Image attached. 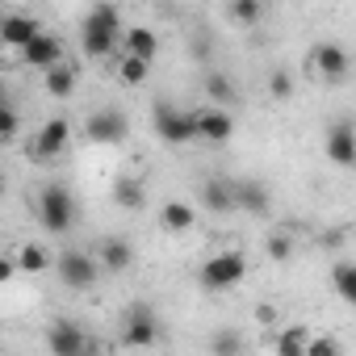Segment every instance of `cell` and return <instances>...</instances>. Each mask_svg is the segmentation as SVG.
Here are the masks:
<instances>
[{"mask_svg": "<svg viewBox=\"0 0 356 356\" xmlns=\"http://www.w3.org/2000/svg\"><path fill=\"white\" fill-rule=\"evenodd\" d=\"M76 197H72V189L67 185H47L42 193H38V222H42V231H51V235H67L72 227H76Z\"/></svg>", "mask_w": 356, "mask_h": 356, "instance_id": "1", "label": "cell"}, {"mask_svg": "<svg viewBox=\"0 0 356 356\" xmlns=\"http://www.w3.org/2000/svg\"><path fill=\"white\" fill-rule=\"evenodd\" d=\"M243 277H248V256L239 252V248H227V252H214L206 264H202V273H197V281H202V289H210V293H222V289H235V285H243Z\"/></svg>", "mask_w": 356, "mask_h": 356, "instance_id": "2", "label": "cell"}, {"mask_svg": "<svg viewBox=\"0 0 356 356\" xmlns=\"http://www.w3.org/2000/svg\"><path fill=\"white\" fill-rule=\"evenodd\" d=\"M306 67H310V76L318 80V84H343L348 80V72H352V55L339 47V42H314L310 47V55H306Z\"/></svg>", "mask_w": 356, "mask_h": 356, "instance_id": "3", "label": "cell"}, {"mask_svg": "<svg viewBox=\"0 0 356 356\" xmlns=\"http://www.w3.org/2000/svg\"><path fill=\"white\" fill-rule=\"evenodd\" d=\"M55 273H59V281H63L67 289L84 293V289L97 285V277H101L105 268H101L97 256H88V252H80V248H63V252L55 256Z\"/></svg>", "mask_w": 356, "mask_h": 356, "instance_id": "4", "label": "cell"}, {"mask_svg": "<svg viewBox=\"0 0 356 356\" xmlns=\"http://www.w3.org/2000/svg\"><path fill=\"white\" fill-rule=\"evenodd\" d=\"M151 126H155L159 143H168V147H185V143L197 138V122H193V113L176 109V105H168V101H155V109H151Z\"/></svg>", "mask_w": 356, "mask_h": 356, "instance_id": "5", "label": "cell"}, {"mask_svg": "<svg viewBox=\"0 0 356 356\" xmlns=\"http://www.w3.org/2000/svg\"><path fill=\"white\" fill-rule=\"evenodd\" d=\"M67 151H72V122L67 118H47L38 126V134L30 138V159H38V163H51Z\"/></svg>", "mask_w": 356, "mask_h": 356, "instance_id": "6", "label": "cell"}, {"mask_svg": "<svg viewBox=\"0 0 356 356\" xmlns=\"http://www.w3.org/2000/svg\"><path fill=\"white\" fill-rule=\"evenodd\" d=\"M159 343V318L147 302L126 306L122 314V348H155Z\"/></svg>", "mask_w": 356, "mask_h": 356, "instance_id": "7", "label": "cell"}, {"mask_svg": "<svg viewBox=\"0 0 356 356\" xmlns=\"http://www.w3.org/2000/svg\"><path fill=\"white\" fill-rule=\"evenodd\" d=\"M84 134H88V143L118 147V143H126L130 122H126V113H122V109H97V113L84 122Z\"/></svg>", "mask_w": 356, "mask_h": 356, "instance_id": "8", "label": "cell"}, {"mask_svg": "<svg viewBox=\"0 0 356 356\" xmlns=\"http://www.w3.org/2000/svg\"><path fill=\"white\" fill-rule=\"evenodd\" d=\"M193 122H197V138L202 143H227V138H235V113H231V105L193 109Z\"/></svg>", "mask_w": 356, "mask_h": 356, "instance_id": "9", "label": "cell"}, {"mask_svg": "<svg viewBox=\"0 0 356 356\" xmlns=\"http://www.w3.org/2000/svg\"><path fill=\"white\" fill-rule=\"evenodd\" d=\"M47 352H51V356H84V352H88V335L80 331V323L55 318V323L47 327Z\"/></svg>", "mask_w": 356, "mask_h": 356, "instance_id": "10", "label": "cell"}, {"mask_svg": "<svg viewBox=\"0 0 356 356\" xmlns=\"http://www.w3.org/2000/svg\"><path fill=\"white\" fill-rule=\"evenodd\" d=\"M323 151H327V159H331L335 168H352V163H356V126H352V122H331Z\"/></svg>", "mask_w": 356, "mask_h": 356, "instance_id": "11", "label": "cell"}, {"mask_svg": "<svg viewBox=\"0 0 356 356\" xmlns=\"http://www.w3.org/2000/svg\"><path fill=\"white\" fill-rule=\"evenodd\" d=\"M17 55H22V63L34 67V72H47V67H55L59 59H67V55H63V42H59L55 34H47V30H42L30 47H22Z\"/></svg>", "mask_w": 356, "mask_h": 356, "instance_id": "12", "label": "cell"}, {"mask_svg": "<svg viewBox=\"0 0 356 356\" xmlns=\"http://www.w3.org/2000/svg\"><path fill=\"white\" fill-rule=\"evenodd\" d=\"M97 260H101L105 273H130L134 268V243L122 239V235H105L97 243Z\"/></svg>", "mask_w": 356, "mask_h": 356, "instance_id": "13", "label": "cell"}, {"mask_svg": "<svg viewBox=\"0 0 356 356\" xmlns=\"http://www.w3.org/2000/svg\"><path fill=\"white\" fill-rule=\"evenodd\" d=\"M38 34H42V26H38V17H30V13H9L5 26H0V42H5L9 51L30 47Z\"/></svg>", "mask_w": 356, "mask_h": 356, "instance_id": "14", "label": "cell"}, {"mask_svg": "<svg viewBox=\"0 0 356 356\" xmlns=\"http://www.w3.org/2000/svg\"><path fill=\"white\" fill-rule=\"evenodd\" d=\"M118 47H122V34H113V30H101V26H88V22H80V51H84L88 59H105V55H118Z\"/></svg>", "mask_w": 356, "mask_h": 356, "instance_id": "15", "label": "cell"}, {"mask_svg": "<svg viewBox=\"0 0 356 356\" xmlns=\"http://www.w3.org/2000/svg\"><path fill=\"white\" fill-rule=\"evenodd\" d=\"M202 210H210V214H235L239 210L235 181H218V176H210V181L202 185Z\"/></svg>", "mask_w": 356, "mask_h": 356, "instance_id": "16", "label": "cell"}, {"mask_svg": "<svg viewBox=\"0 0 356 356\" xmlns=\"http://www.w3.org/2000/svg\"><path fill=\"white\" fill-rule=\"evenodd\" d=\"M76 84H80V72H76V63H67V59H59L55 67L42 72V88H47V97H55V101H67V97L76 92Z\"/></svg>", "mask_w": 356, "mask_h": 356, "instance_id": "17", "label": "cell"}, {"mask_svg": "<svg viewBox=\"0 0 356 356\" xmlns=\"http://www.w3.org/2000/svg\"><path fill=\"white\" fill-rule=\"evenodd\" d=\"M235 202L243 214H268L273 210V193L260 181H235Z\"/></svg>", "mask_w": 356, "mask_h": 356, "instance_id": "18", "label": "cell"}, {"mask_svg": "<svg viewBox=\"0 0 356 356\" xmlns=\"http://www.w3.org/2000/svg\"><path fill=\"white\" fill-rule=\"evenodd\" d=\"M193 222H197V210H193L189 202H163L159 227H163L168 235H185V231H193Z\"/></svg>", "mask_w": 356, "mask_h": 356, "instance_id": "19", "label": "cell"}, {"mask_svg": "<svg viewBox=\"0 0 356 356\" xmlns=\"http://www.w3.org/2000/svg\"><path fill=\"white\" fill-rule=\"evenodd\" d=\"M122 51L126 55H143V59H155L159 55V34L151 26H130L122 34Z\"/></svg>", "mask_w": 356, "mask_h": 356, "instance_id": "20", "label": "cell"}, {"mask_svg": "<svg viewBox=\"0 0 356 356\" xmlns=\"http://www.w3.org/2000/svg\"><path fill=\"white\" fill-rule=\"evenodd\" d=\"M202 92H206L214 105H235V101H239L235 80H231V76H222V72H206V76H202Z\"/></svg>", "mask_w": 356, "mask_h": 356, "instance_id": "21", "label": "cell"}, {"mask_svg": "<svg viewBox=\"0 0 356 356\" xmlns=\"http://www.w3.org/2000/svg\"><path fill=\"white\" fill-rule=\"evenodd\" d=\"M13 256H17L22 273H30V277H34V273H47V268L55 264V252H51V248H42V243H22Z\"/></svg>", "mask_w": 356, "mask_h": 356, "instance_id": "22", "label": "cell"}, {"mask_svg": "<svg viewBox=\"0 0 356 356\" xmlns=\"http://www.w3.org/2000/svg\"><path fill=\"white\" fill-rule=\"evenodd\" d=\"M331 289H335L339 302L356 306V260H339V264L331 268Z\"/></svg>", "mask_w": 356, "mask_h": 356, "instance_id": "23", "label": "cell"}, {"mask_svg": "<svg viewBox=\"0 0 356 356\" xmlns=\"http://www.w3.org/2000/svg\"><path fill=\"white\" fill-rule=\"evenodd\" d=\"M118 76H122V84H143L147 76H151V59H143V55H118Z\"/></svg>", "mask_w": 356, "mask_h": 356, "instance_id": "24", "label": "cell"}, {"mask_svg": "<svg viewBox=\"0 0 356 356\" xmlns=\"http://www.w3.org/2000/svg\"><path fill=\"white\" fill-rule=\"evenodd\" d=\"M113 202H118L122 210H143V202H147V197H143V185H138V181L122 176V181L113 185Z\"/></svg>", "mask_w": 356, "mask_h": 356, "instance_id": "25", "label": "cell"}, {"mask_svg": "<svg viewBox=\"0 0 356 356\" xmlns=\"http://www.w3.org/2000/svg\"><path fill=\"white\" fill-rule=\"evenodd\" d=\"M306 343H310V335H306V327H289V331H281L277 335V352L281 356H306Z\"/></svg>", "mask_w": 356, "mask_h": 356, "instance_id": "26", "label": "cell"}, {"mask_svg": "<svg viewBox=\"0 0 356 356\" xmlns=\"http://www.w3.org/2000/svg\"><path fill=\"white\" fill-rule=\"evenodd\" d=\"M264 17V0H231V22L235 26H256Z\"/></svg>", "mask_w": 356, "mask_h": 356, "instance_id": "27", "label": "cell"}, {"mask_svg": "<svg viewBox=\"0 0 356 356\" xmlns=\"http://www.w3.org/2000/svg\"><path fill=\"white\" fill-rule=\"evenodd\" d=\"M293 76L285 72V67H277V72H268V97H277V101H289L293 97Z\"/></svg>", "mask_w": 356, "mask_h": 356, "instance_id": "28", "label": "cell"}, {"mask_svg": "<svg viewBox=\"0 0 356 356\" xmlns=\"http://www.w3.org/2000/svg\"><path fill=\"white\" fill-rule=\"evenodd\" d=\"M264 252H268V260L285 264V260L293 256V239H289V235H268V239H264Z\"/></svg>", "mask_w": 356, "mask_h": 356, "instance_id": "29", "label": "cell"}, {"mask_svg": "<svg viewBox=\"0 0 356 356\" xmlns=\"http://www.w3.org/2000/svg\"><path fill=\"white\" fill-rule=\"evenodd\" d=\"M239 348H243V335H239V331H218V335L210 339V352H218V356L239 352Z\"/></svg>", "mask_w": 356, "mask_h": 356, "instance_id": "30", "label": "cell"}, {"mask_svg": "<svg viewBox=\"0 0 356 356\" xmlns=\"http://www.w3.org/2000/svg\"><path fill=\"white\" fill-rule=\"evenodd\" d=\"M0 138H5V143L17 138V109H13V105L0 109Z\"/></svg>", "mask_w": 356, "mask_h": 356, "instance_id": "31", "label": "cell"}, {"mask_svg": "<svg viewBox=\"0 0 356 356\" xmlns=\"http://www.w3.org/2000/svg\"><path fill=\"white\" fill-rule=\"evenodd\" d=\"M339 352V339H310L306 343V356H335Z\"/></svg>", "mask_w": 356, "mask_h": 356, "instance_id": "32", "label": "cell"}, {"mask_svg": "<svg viewBox=\"0 0 356 356\" xmlns=\"http://www.w3.org/2000/svg\"><path fill=\"white\" fill-rule=\"evenodd\" d=\"M256 318L260 323H277V306H256Z\"/></svg>", "mask_w": 356, "mask_h": 356, "instance_id": "33", "label": "cell"}, {"mask_svg": "<svg viewBox=\"0 0 356 356\" xmlns=\"http://www.w3.org/2000/svg\"><path fill=\"white\" fill-rule=\"evenodd\" d=\"M227 5H231V0H227Z\"/></svg>", "mask_w": 356, "mask_h": 356, "instance_id": "34", "label": "cell"}]
</instances>
